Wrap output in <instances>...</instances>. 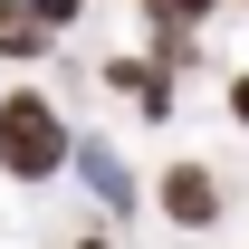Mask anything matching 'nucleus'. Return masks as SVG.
<instances>
[{
  "label": "nucleus",
  "mask_w": 249,
  "mask_h": 249,
  "mask_svg": "<svg viewBox=\"0 0 249 249\" xmlns=\"http://www.w3.org/2000/svg\"><path fill=\"white\" fill-rule=\"evenodd\" d=\"M19 10H29V19H48V29H58V38L77 29V19H87V0H19Z\"/></svg>",
  "instance_id": "nucleus-7"
},
{
  "label": "nucleus",
  "mask_w": 249,
  "mask_h": 249,
  "mask_svg": "<svg viewBox=\"0 0 249 249\" xmlns=\"http://www.w3.org/2000/svg\"><path fill=\"white\" fill-rule=\"evenodd\" d=\"M58 48H67V38L48 29V19H29L19 0H0V67H48Z\"/></svg>",
  "instance_id": "nucleus-5"
},
{
  "label": "nucleus",
  "mask_w": 249,
  "mask_h": 249,
  "mask_svg": "<svg viewBox=\"0 0 249 249\" xmlns=\"http://www.w3.org/2000/svg\"><path fill=\"white\" fill-rule=\"evenodd\" d=\"M77 134L87 124L67 115V96H48V87H19L0 96V182L10 192H58L67 173H77Z\"/></svg>",
  "instance_id": "nucleus-1"
},
{
  "label": "nucleus",
  "mask_w": 249,
  "mask_h": 249,
  "mask_svg": "<svg viewBox=\"0 0 249 249\" xmlns=\"http://www.w3.org/2000/svg\"><path fill=\"white\" fill-rule=\"evenodd\" d=\"M154 220L182 230V240H211L220 220H230V182H220L201 154H173V163L154 173Z\"/></svg>",
  "instance_id": "nucleus-3"
},
{
  "label": "nucleus",
  "mask_w": 249,
  "mask_h": 249,
  "mask_svg": "<svg viewBox=\"0 0 249 249\" xmlns=\"http://www.w3.org/2000/svg\"><path fill=\"white\" fill-rule=\"evenodd\" d=\"M96 87H106V96H124V106H134V124H173V115H182V77H173L163 58H144V48L96 58Z\"/></svg>",
  "instance_id": "nucleus-4"
},
{
  "label": "nucleus",
  "mask_w": 249,
  "mask_h": 249,
  "mask_svg": "<svg viewBox=\"0 0 249 249\" xmlns=\"http://www.w3.org/2000/svg\"><path fill=\"white\" fill-rule=\"evenodd\" d=\"M58 249H115V220H96V211H87V220H77Z\"/></svg>",
  "instance_id": "nucleus-9"
},
{
  "label": "nucleus",
  "mask_w": 249,
  "mask_h": 249,
  "mask_svg": "<svg viewBox=\"0 0 249 249\" xmlns=\"http://www.w3.org/2000/svg\"><path fill=\"white\" fill-rule=\"evenodd\" d=\"M240 10H249V0H240Z\"/></svg>",
  "instance_id": "nucleus-10"
},
{
  "label": "nucleus",
  "mask_w": 249,
  "mask_h": 249,
  "mask_svg": "<svg viewBox=\"0 0 249 249\" xmlns=\"http://www.w3.org/2000/svg\"><path fill=\"white\" fill-rule=\"evenodd\" d=\"M67 182L87 192L96 220H134V211H154V173H134V163H124V144L106 134V124H87V134H77V173H67Z\"/></svg>",
  "instance_id": "nucleus-2"
},
{
  "label": "nucleus",
  "mask_w": 249,
  "mask_h": 249,
  "mask_svg": "<svg viewBox=\"0 0 249 249\" xmlns=\"http://www.w3.org/2000/svg\"><path fill=\"white\" fill-rule=\"evenodd\" d=\"M134 10H144V29H211L230 0H134Z\"/></svg>",
  "instance_id": "nucleus-6"
},
{
  "label": "nucleus",
  "mask_w": 249,
  "mask_h": 249,
  "mask_svg": "<svg viewBox=\"0 0 249 249\" xmlns=\"http://www.w3.org/2000/svg\"><path fill=\"white\" fill-rule=\"evenodd\" d=\"M220 115L249 134V67H230V77H220Z\"/></svg>",
  "instance_id": "nucleus-8"
}]
</instances>
